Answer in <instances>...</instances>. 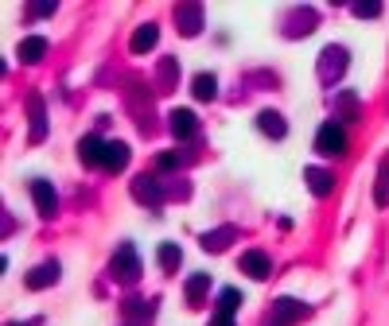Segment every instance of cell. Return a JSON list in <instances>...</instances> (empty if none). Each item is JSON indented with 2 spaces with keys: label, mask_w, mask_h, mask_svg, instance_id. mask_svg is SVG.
Instances as JSON below:
<instances>
[{
  "label": "cell",
  "mask_w": 389,
  "mask_h": 326,
  "mask_svg": "<svg viewBox=\"0 0 389 326\" xmlns=\"http://www.w3.org/2000/svg\"><path fill=\"white\" fill-rule=\"evenodd\" d=\"M226 245H230V229H218V233L203 237V249H226Z\"/></svg>",
  "instance_id": "obj_22"
},
{
  "label": "cell",
  "mask_w": 389,
  "mask_h": 326,
  "mask_svg": "<svg viewBox=\"0 0 389 326\" xmlns=\"http://www.w3.org/2000/svg\"><path fill=\"white\" fill-rule=\"evenodd\" d=\"M355 12H358V16H378L381 4H378V0H370V4H355Z\"/></svg>",
  "instance_id": "obj_25"
},
{
  "label": "cell",
  "mask_w": 389,
  "mask_h": 326,
  "mask_svg": "<svg viewBox=\"0 0 389 326\" xmlns=\"http://www.w3.org/2000/svg\"><path fill=\"white\" fill-rule=\"evenodd\" d=\"M237 307H242V292H234V287H226V292L218 295V311H226V315H234Z\"/></svg>",
  "instance_id": "obj_21"
},
{
  "label": "cell",
  "mask_w": 389,
  "mask_h": 326,
  "mask_svg": "<svg viewBox=\"0 0 389 326\" xmlns=\"http://www.w3.org/2000/svg\"><path fill=\"white\" fill-rule=\"evenodd\" d=\"M211 326H234V315H226V311H218V315L211 318Z\"/></svg>",
  "instance_id": "obj_26"
},
{
  "label": "cell",
  "mask_w": 389,
  "mask_h": 326,
  "mask_svg": "<svg viewBox=\"0 0 389 326\" xmlns=\"http://www.w3.org/2000/svg\"><path fill=\"white\" fill-rule=\"evenodd\" d=\"M133 194H136L140 202H148V206H156V202H160V186H156L152 175H140V179H136V183H133Z\"/></svg>",
  "instance_id": "obj_12"
},
{
  "label": "cell",
  "mask_w": 389,
  "mask_h": 326,
  "mask_svg": "<svg viewBox=\"0 0 389 326\" xmlns=\"http://www.w3.org/2000/svg\"><path fill=\"white\" fill-rule=\"evenodd\" d=\"M242 268H246V272H249L253 280H265L272 264H269V257H265L261 249H253V252H246V257H242Z\"/></svg>",
  "instance_id": "obj_11"
},
{
  "label": "cell",
  "mask_w": 389,
  "mask_h": 326,
  "mask_svg": "<svg viewBox=\"0 0 389 326\" xmlns=\"http://www.w3.org/2000/svg\"><path fill=\"white\" fill-rule=\"evenodd\" d=\"M110 272H113V280H121V284H133V280L140 276V257H136L133 245H121V249L113 252Z\"/></svg>",
  "instance_id": "obj_1"
},
{
  "label": "cell",
  "mask_w": 389,
  "mask_h": 326,
  "mask_svg": "<svg viewBox=\"0 0 389 326\" xmlns=\"http://www.w3.org/2000/svg\"><path fill=\"white\" fill-rule=\"evenodd\" d=\"M125 315H152V303H125Z\"/></svg>",
  "instance_id": "obj_24"
},
{
  "label": "cell",
  "mask_w": 389,
  "mask_h": 326,
  "mask_svg": "<svg viewBox=\"0 0 389 326\" xmlns=\"http://www.w3.org/2000/svg\"><path fill=\"white\" fill-rule=\"evenodd\" d=\"M206 287H211V276H206V272L191 276V280H187V303H191V307H199V303H203V295H206Z\"/></svg>",
  "instance_id": "obj_14"
},
{
  "label": "cell",
  "mask_w": 389,
  "mask_h": 326,
  "mask_svg": "<svg viewBox=\"0 0 389 326\" xmlns=\"http://www.w3.org/2000/svg\"><path fill=\"white\" fill-rule=\"evenodd\" d=\"M315 151H319V156H343V151H347V133H343V125H335V121L319 125V133H315Z\"/></svg>",
  "instance_id": "obj_2"
},
{
  "label": "cell",
  "mask_w": 389,
  "mask_h": 326,
  "mask_svg": "<svg viewBox=\"0 0 389 326\" xmlns=\"http://www.w3.org/2000/svg\"><path fill=\"white\" fill-rule=\"evenodd\" d=\"M378 206H389V156H381V171H378V191H374Z\"/></svg>",
  "instance_id": "obj_18"
},
{
  "label": "cell",
  "mask_w": 389,
  "mask_h": 326,
  "mask_svg": "<svg viewBox=\"0 0 389 326\" xmlns=\"http://www.w3.org/2000/svg\"><path fill=\"white\" fill-rule=\"evenodd\" d=\"M27 12H32V16H51V12H55V4H32Z\"/></svg>",
  "instance_id": "obj_27"
},
{
  "label": "cell",
  "mask_w": 389,
  "mask_h": 326,
  "mask_svg": "<svg viewBox=\"0 0 389 326\" xmlns=\"http://www.w3.org/2000/svg\"><path fill=\"white\" fill-rule=\"evenodd\" d=\"M156 39H160V27H156V24H140L133 32V43H128V47H133L136 55H148V50L156 47Z\"/></svg>",
  "instance_id": "obj_8"
},
{
  "label": "cell",
  "mask_w": 389,
  "mask_h": 326,
  "mask_svg": "<svg viewBox=\"0 0 389 326\" xmlns=\"http://www.w3.org/2000/svg\"><path fill=\"white\" fill-rule=\"evenodd\" d=\"M156 257H160V264H164V272H176L179 264H183V249H179V245H160V252H156Z\"/></svg>",
  "instance_id": "obj_16"
},
{
  "label": "cell",
  "mask_w": 389,
  "mask_h": 326,
  "mask_svg": "<svg viewBox=\"0 0 389 326\" xmlns=\"http://www.w3.org/2000/svg\"><path fill=\"white\" fill-rule=\"evenodd\" d=\"M98 163H102V168H110V171H121L128 163V144L102 140V156H98Z\"/></svg>",
  "instance_id": "obj_5"
},
{
  "label": "cell",
  "mask_w": 389,
  "mask_h": 326,
  "mask_svg": "<svg viewBox=\"0 0 389 326\" xmlns=\"http://www.w3.org/2000/svg\"><path fill=\"white\" fill-rule=\"evenodd\" d=\"M78 156H82L86 163H98V156H102V140H98V136H86V140L78 144Z\"/></svg>",
  "instance_id": "obj_20"
},
{
  "label": "cell",
  "mask_w": 389,
  "mask_h": 326,
  "mask_svg": "<svg viewBox=\"0 0 389 326\" xmlns=\"http://www.w3.org/2000/svg\"><path fill=\"white\" fill-rule=\"evenodd\" d=\"M179 163H183V159H179V151H164V156L156 159V168H160V171H171V168H179Z\"/></svg>",
  "instance_id": "obj_23"
},
{
  "label": "cell",
  "mask_w": 389,
  "mask_h": 326,
  "mask_svg": "<svg viewBox=\"0 0 389 326\" xmlns=\"http://www.w3.org/2000/svg\"><path fill=\"white\" fill-rule=\"evenodd\" d=\"M47 117H43V97H32V140H43Z\"/></svg>",
  "instance_id": "obj_17"
},
{
  "label": "cell",
  "mask_w": 389,
  "mask_h": 326,
  "mask_svg": "<svg viewBox=\"0 0 389 326\" xmlns=\"http://www.w3.org/2000/svg\"><path fill=\"white\" fill-rule=\"evenodd\" d=\"M32 198H35V206H39L43 217H55V210H59V194H55V186L47 183V179H32Z\"/></svg>",
  "instance_id": "obj_4"
},
{
  "label": "cell",
  "mask_w": 389,
  "mask_h": 326,
  "mask_svg": "<svg viewBox=\"0 0 389 326\" xmlns=\"http://www.w3.org/2000/svg\"><path fill=\"white\" fill-rule=\"evenodd\" d=\"M191 93H194L199 101H211L214 93H218V78H214V74H199V78L191 82Z\"/></svg>",
  "instance_id": "obj_15"
},
{
  "label": "cell",
  "mask_w": 389,
  "mask_h": 326,
  "mask_svg": "<svg viewBox=\"0 0 389 326\" xmlns=\"http://www.w3.org/2000/svg\"><path fill=\"white\" fill-rule=\"evenodd\" d=\"M176 16H183V32L194 35L199 32V16H203V8H199V4H187V8H179Z\"/></svg>",
  "instance_id": "obj_19"
},
{
  "label": "cell",
  "mask_w": 389,
  "mask_h": 326,
  "mask_svg": "<svg viewBox=\"0 0 389 326\" xmlns=\"http://www.w3.org/2000/svg\"><path fill=\"white\" fill-rule=\"evenodd\" d=\"M43 55H47V39H43V35H32V39L20 43V59L24 62H39Z\"/></svg>",
  "instance_id": "obj_13"
},
{
  "label": "cell",
  "mask_w": 389,
  "mask_h": 326,
  "mask_svg": "<svg viewBox=\"0 0 389 326\" xmlns=\"http://www.w3.org/2000/svg\"><path fill=\"white\" fill-rule=\"evenodd\" d=\"M194 133H199L194 113L191 109H176V113H171V136H176V140H191Z\"/></svg>",
  "instance_id": "obj_6"
},
{
  "label": "cell",
  "mask_w": 389,
  "mask_h": 326,
  "mask_svg": "<svg viewBox=\"0 0 389 326\" xmlns=\"http://www.w3.org/2000/svg\"><path fill=\"white\" fill-rule=\"evenodd\" d=\"M304 315H308L304 303H296V299H277V303H272V315H269V322H265V326H288V322H296V318H304Z\"/></svg>",
  "instance_id": "obj_3"
},
{
  "label": "cell",
  "mask_w": 389,
  "mask_h": 326,
  "mask_svg": "<svg viewBox=\"0 0 389 326\" xmlns=\"http://www.w3.org/2000/svg\"><path fill=\"white\" fill-rule=\"evenodd\" d=\"M55 280H59V264H55V260H47V264H39L35 272H27L24 284L32 287V292H39V287H51Z\"/></svg>",
  "instance_id": "obj_7"
},
{
  "label": "cell",
  "mask_w": 389,
  "mask_h": 326,
  "mask_svg": "<svg viewBox=\"0 0 389 326\" xmlns=\"http://www.w3.org/2000/svg\"><path fill=\"white\" fill-rule=\"evenodd\" d=\"M257 128H261L265 136H272V140H280V136L288 133L284 117H280V113H272V109H265V113H257Z\"/></svg>",
  "instance_id": "obj_10"
},
{
  "label": "cell",
  "mask_w": 389,
  "mask_h": 326,
  "mask_svg": "<svg viewBox=\"0 0 389 326\" xmlns=\"http://www.w3.org/2000/svg\"><path fill=\"white\" fill-rule=\"evenodd\" d=\"M304 179H308V186H312V194H319V198L335 191V175H331V171H323V168H308Z\"/></svg>",
  "instance_id": "obj_9"
}]
</instances>
